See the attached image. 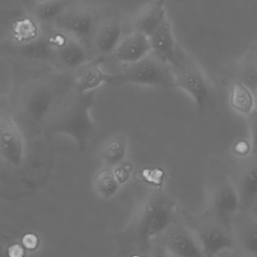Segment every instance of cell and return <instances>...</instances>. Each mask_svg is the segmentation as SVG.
<instances>
[{"label":"cell","instance_id":"obj_12","mask_svg":"<svg viewBox=\"0 0 257 257\" xmlns=\"http://www.w3.org/2000/svg\"><path fill=\"white\" fill-rule=\"evenodd\" d=\"M232 181L239 196L241 211H250L257 200V153L244 161Z\"/></svg>","mask_w":257,"mask_h":257},{"label":"cell","instance_id":"obj_29","mask_svg":"<svg viewBox=\"0 0 257 257\" xmlns=\"http://www.w3.org/2000/svg\"><path fill=\"white\" fill-rule=\"evenodd\" d=\"M250 212L253 213V214L257 216V200L256 202H255L254 205L252 207L251 209H250Z\"/></svg>","mask_w":257,"mask_h":257},{"label":"cell","instance_id":"obj_5","mask_svg":"<svg viewBox=\"0 0 257 257\" xmlns=\"http://www.w3.org/2000/svg\"><path fill=\"white\" fill-rule=\"evenodd\" d=\"M105 84L152 86L173 89V78L170 66L153 53L115 74L107 73Z\"/></svg>","mask_w":257,"mask_h":257},{"label":"cell","instance_id":"obj_27","mask_svg":"<svg viewBox=\"0 0 257 257\" xmlns=\"http://www.w3.org/2000/svg\"><path fill=\"white\" fill-rule=\"evenodd\" d=\"M23 244L27 248H34L37 245V238L33 235H25L23 238Z\"/></svg>","mask_w":257,"mask_h":257},{"label":"cell","instance_id":"obj_22","mask_svg":"<svg viewBox=\"0 0 257 257\" xmlns=\"http://www.w3.org/2000/svg\"><path fill=\"white\" fill-rule=\"evenodd\" d=\"M93 187L99 197L109 199L118 193L120 182L114 168L104 166L94 175Z\"/></svg>","mask_w":257,"mask_h":257},{"label":"cell","instance_id":"obj_2","mask_svg":"<svg viewBox=\"0 0 257 257\" xmlns=\"http://www.w3.org/2000/svg\"><path fill=\"white\" fill-rule=\"evenodd\" d=\"M96 91L78 93L74 92L52 110L46 122L47 131L51 134H65L84 152L96 134V125L90 116L95 104Z\"/></svg>","mask_w":257,"mask_h":257},{"label":"cell","instance_id":"obj_7","mask_svg":"<svg viewBox=\"0 0 257 257\" xmlns=\"http://www.w3.org/2000/svg\"><path fill=\"white\" fill-rule=\"evenodd\" d=\"M240 211L239 196L232 180L221 178L210 186L207 214L230 226L231 220Z\"/></svg>","mask_w":257,"mask_h":257},{"label":"cell","instance_id":"obj_9","mask_svg":"<svg viewBox=\"0 0 257 257\" xmlns=\"http://www.w3.org/2000/svg\"><path fill=\"white\" fill-rule=\"evenodd\" d=\"M162 244L171 256L204 257L200 247L190 228L174 222L161 235Z\"/></svg>","mask_w":257,"mask_h":257},{"label":"cell","instance_id":"obj_15","mask_svg":"<svg viewBox=\"0 0 257 257\" xmlns=\"http://www.w3.org/2000/svg\"><path fill=\"white\" fill-rule=\"evenodd\" d=\"M151 53L170 66L176 57L178 44L167 19L149 36Z\"/></svg>","mask_w":257,"mask_h":257},{"label":"cell","instance_id":"obj_8","mask_svg":"<svg viewBox=\"0 0 257 257\" xmlns=\"http://www.w3.org/2000/svg\"><path fill=\"white\" fill-rule=\"evenodd\" d=\"M54 22L60 31L82 43H89L99 27L96 12L88 8H68Z\"/></svg>","mask_w":257,"mask_h":257},{"label":"cell","instance_id":"obj_21","mask_svg":"<svg viewBox=\"0 0 257 257\" xmlns=\"http://www.w3.org/2000/svg\"><path fill=\"white\" fill-rule=\"evenodd\" d=\"M30 10L33 18L37 21H55L66 9V0H32Z\"/></svg>","mask_w":257,"mask_h":257},{"label":"cell","instance_id":"obj_1","mask_svg":"<svg viewBox=\"0 0 257 257\" xmlns=\"http://www.w3.org/2000/svg\"><path fill=\"white\" fill-rule=\"evenodd\" d=\"M176 208L175 201L165 192L157 190L150 193L126 229L117 235L119 246L122 249L148 251L153 240L176 221Z\"/></svg>","mask_w":257,"mask_h":257},{"label":"cell","instance_id":"obj_13","mask_svg":"<svg viewBox=\"0 0 257 257\" xmlns=\"http://www.w3.org/2000/svg\"><path fill=\"white\" fill-rule=\"evenodd\" d=\"M51 41L54 54L66 67L77 70L90 60L84 44L63 32L53 36Z\"/></svg>","mask_w":257,"mask_h":257},{"label":"cell","instance_id":"obj_25","mask_svg":"<svg viewBox=\"0 0 257 257\" xmlns=\"http://www.w3.org/2000/svg\"><path fill=\"white\" fill-rule=\"evenodd\" d=\"M247 117L252 155L257 153V107Z\"/></svg>","mask_w":257,"mask_h":257},{"label":"cell","instance_id":"obj_30","mask_svg":"<svg viewBox=\"0 0 257 257\" xmlns=\"http://www.w3.org/2000/svg\"><path fill=\"white\" fill-rule=\"evenodd\" d=\"M255 98H256V107H257V87L256 89V92H255Z\"/></svg>","mask_w":257,"mask_h":257},{"label":"cell","instance_id":"obj_24","mask_svg":"<svg viewBox=\"0 0 257 257\" xmlns=\"http://www.w3.org/2000/svg\"><path fill=\"white\" fill-rule=\"evenodd\" d=\"M238 80L254 93L257 87V47L253 48L240 65Z\"/></svg>","mask_w":257,"mask_h":257},{"label":"cell","instance_id":"obj_3","mask_svg":"<svg viewBox=\"0 0 257 257\" xmlns=\"http://www.w3.org/2000/svg\"><path fill=\"white\" fill-rule=\"evenodd\" d=\"M173 88L181 89L190 95L199 113H206L215 104L214 89L197 62L181 45L176 57L170 65Z\"/></svg>","mask_w":257,"mask_h":257},{"label":"cell","instance_id":"obj_26","mask_svg":"<svg viewBox=\"0 0 257 257\" xmlns=\"http://www.w3.org/2000/svg\"><path fill=\"white\" fill-rule=\"evenodd\" d=\"M234 152L235 155L242 158H247L248 155H252L251 144L250 140H240L235 143L233 146Z\"/></svg>","mask_w":257,"mask_h":257},{"label":"cell","instance_id":"obj_11","mask_svg":"<svg viewBox=\"0 0 257 257\" xmlns=\"http://www.w3.org/2000/svg\"><path fill=\"white\" fill-rule=\"evenodd\" d=\"M230 228L237 250L257 256V216L240 211L231 220Z\"/></svg>","mask_w":257,"mask_h":257},{"label":"cell","instance_id":"obj_14","mask_svg":"<svg viewBox=\"0 0 257 257\" xmlns=\"http://www.w3.org/2000/svg\"><path fill=\"white\" fill-rule=\"evenodd\" d=\"M113 53L119 62L135 63L151 53L149 37L135 30L120 40Z\"/></svg>","mask_w":257,"mask_h":257},{"label":"cell","instance_id":"obj_19","mask_svg":"<svg viewBox=\"0 0 257 257\" xmlns=\"http://www.w3.org/2000/svg\"><path fill=\"white\" fill-rule=\"evenodd\" d=\"M128 141L124 137L114 135L107 139L100 150V158L105 167H114L121 165L128 153Z\"/></svg>","mask_w":257,"mask_h":257},{"label":"cell","instance_id":"obj_10","mask_svg":"<svg viewBox=\"0 0 257 257\" xmlns=\"http://www.w3.org/2000/svg\"><path fill=\"white\" fill-rule=\"evenodd\" d=\"M55 95L48 84L33 86L24 96L22 113L24 117L33 123L45 125L50 113L54 108Z\"/></svg>","mask_w":257,"mask_h":257},{"label":"cell","instance_id":"obj_6","mask_svg":"<svg viewBox=\"0 0 257 257\" xmlns=\"http://www.w3.org/2000/svg\"><path fill=\"white\" fill-rule=\"evenodd\" d=\"M27 141L15 116L0 110V164L9 170H18L27 162Z\"/></svg>","mask_w":257,"mask_h":257},{"label":"cell","instance_id":"obj_23","mask_svg":"<svg viewBox=\"0 0 257 257\" xmlns=\"http://www.w3.org/2000/svg\"><path fill=\"white\" fill-rule=\"evenodd\" d=\"M21 54L33 60H45L54 53L51 39L37 37L33 40L21 44Z\"/></svg>","mask_w":257,"mask_h":257},{"label":"cell","instance_id":"obj_28","mask_svg":"<svg viewBox=\"0 0 257 257\" xmlns=\"http://www.w3.org/2000/svg\"><path fill=\"white\" fill-rule=\"evenodd\" d=\"M9 252H11V255H12V256H19L20 253L22 254L23 250L19 246L15 245L11 247Z\"/></svg>","mask_w":257,"mask_h":257},{"label":"cell","instance_id":"obj_20","mask_svg":"<svg viewBox=\"0 0 257 257\" xmlns=\"http://www.w3.org/2000/svg\"><path fill=\"white\" fill-rule=\"evenodd\" d=\"M229 104L236 113L245 116L256 107L254 93L238 78L229 86Z\"/></svg>","mask_w":257,"mask_h":257},{"label":"cell","instance_id":"obj_17","mask_svg":"<svg viewBox=\"0 0 257 257\" xmlns=\"http://www.w3.org/2000/svg\"><path fill=\"white\" fill-rule=\"evenodd\" d=\"M102 57L89 60L77 69L75 92L78 93L96 91L102 84H105L107 72L102 70Z\"/></svg>","mask_w":257,"mask_h":257},{"label":"cell","instance_id":"obj_18","mask_svg":"<svg viewBox=\"0 0 257 257\" xmlns=\"http://www.w3.org/2000/svg\"><path fill=\"white\" fill-rule=\"evenodd\" d=\"M121 36L120 23L115 20H110L98 27L93 39L98 51L105 55L114 52L122 39Z\"/></svg>","mask_w":257,"mask_h":257},{"label":"cell","instance_id":"obj_16","mask_svg":"<svg viewBox=\"0 0 257 257\" xmlns=\"http://www.w3.org/2000/svg\"><path fill=\"white\" fill-rule=\"evenodd\" d=\"M166 19V0H152L137 14L133 26L149 37Z\"/></svg>","mask_w":257,"mask_h":257},{"label":"cell","instance_id":"obj_4","mask_svg":"<svg viewBox=\"0 0 257 257\" xmlns=\"http://www.w3.org/2000/svg\"><path fill=\"white\" fill-rule=\"evenodd\" d=\"M181 215L193 232L204 257H214L224 251H235L237 246L230 226L204 213L195 215L182 209Z\"/></svg>","mask_w":257,"mask_h":257}]
</instances>
